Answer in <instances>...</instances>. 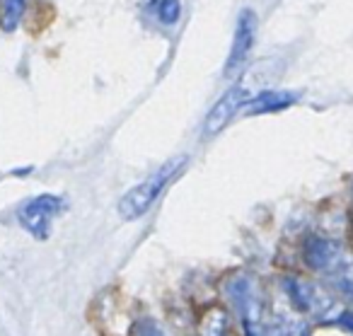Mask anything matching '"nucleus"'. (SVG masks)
Returning <instances> with one entry per match:
<instances>
[{"label":"nucleus","instance_id":"f257e3e1","mask_svg":"<svg viewBox=\"0 0 353 336\" xmlns=\"http://www.w3.org/2000/svg\"><path fill=\"white\" fill-rule=\"evenodd\" d=\"M184 165V157H174V160L165 162L157 172H152L145 181H141L138 186H133L121 201H119V213H121L123 220H136L155 204V199L162 194L170 179L176 175V170Z\"/></svg>","mask_w":353,"mask_h":336},{"label":"nucleus","instance_id":"f03ea898","mask_svg":"<svg viewBox=\"0 0 353 336\" xmlns=\"http://www.w3.org/2000/svg\"><path fill=\"white\" fill-rule=\"evenodd\" d=\"M65 208L63 199L54 194H41L30 199L27 204L20 206L17 210V220L30 235H34L37 239H46L51 235V223L56 215H61Z\"/></svg>","mask_w":353,"mask_h":336},{"label":"nucleus","instance_id":"7ed1b4c3","mask_svg":"<svg viewBox=\"0 0 353 336\" xmlns=\"http://www.w3.org/2000/svg\"><path fill=\"white\" fill-rule=\"evenodd\" d=\"M254 37H256V15L252 10H242L240 17H237V30H235V39H232L230 56H228V66H225L228 75L235 73L237 68H242L252 46H254Z\"/></svg>","mask_w":353,"mask_h":336},{"label":"nucleus","instance_id":"20e7f679","mask_svg":"<svg viewBox=\"0 0 353 336\" xmlns=\"http://www.w3.org/2000/svg\"><path fill=\"white\" fill-rule=\"evenodd\" d=\"M247 102H250L247 88L228 90V92L216 102V107L208 112L206 123H203V133H206V136H216V133H221L223 128L228 126V121L237 114V109L245 107Z\"/></svg>","mask_w":353,"mask_h":336},{"label":"nucleus","instance_id":"39448f33","mask_svg":"<svg viewBox=\"0 0 353 336\" xmlns=\"http://www.w3.org/2000/svg\"><path fill=\"white\" fill-rule=\"evenodd\" d=\"M303 257H305V264L314 271H329L339 264V257H341V249L334 239H327V237H307L303 247Z\"/></svg>","mask_w":353,"mask_h":336},{"label":"nucleus","instance_id":"423d86ee","mask_svg":"<svg viewBox=\"0 0 353 336\" xmlns=\"http://www.w3.org/2000/svg\"><path fill=\"white\" fill-rule=\"evenodd\" d=\"M199 334L201 336H230V317L221 305H211L203 310L199 319Z\"/></svg>","mask_w":353,"mask_h":336},{"label":"nucleus","instance_id":"0eeeda50","mask_svg":"<svg viewBox=\"0 0 353 336\" xmlns=\"http://www.w3.org/2000/svg\"><path fill=\"white\" fill-rule=\"evenodd\" d=\"M293 102H298V95L295 92H261L256 99L247 102V112L250 114H266V112H279V109L290 107Z\"/></svg>","mask_w":353,"mask_h":336},{"label":"nucleus","instance_id":"6e6552de","mask_svg":"<svg viewBox=\"0 0 353 336\" xmlns=\"http://www.w3.org/2000/svg\"><path fill=\"white\" fill-rule=\"evenodd\" d=\"M22 15H25V0H6V8H3V30L12 32L20 25Z\"/></svg>","mask_w":353,"mask_h":336},{"label":"nucleus","instance_id":"1a4fd4ad","mask_svg":"<svg viewBox=\"0 0 353 336\" xmlns=\"http://www.w3.org/2000/svg\"><path fill=\"white\" fill-rule=\"evenodd\" d=\"M179 12H182L179 0H160L157 3V17H160L162 25H176Z\"/></svg>","mask_w":353,"mask_h":336},{"label":"nucleus","instance_id":"9d476101","mask_svg":"<svg viewBox=\"0 0 353 336\" xmlns=\"http://www.w3.org/2000/svg\"><path fill=\"white\" fill-rule=\"evenodd\" d=\"M133 336H165V331H162L155 322L143 319V322H138V324L133 326Z\"/></svg>","mask_w":353,"mask_h":336}]
</instances>
